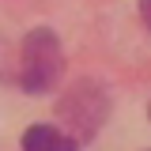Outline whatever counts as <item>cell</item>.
Segmentation results:
<instances>
[{
  "mask_svg": "<svg viewBox=\"0 0 151 151\" xmlns=\"http://www.w3.org/2000/svg\"><path fill=\"white\" fill-rule=\"evenodd\" d=\"M64 72V49L49 27H38L23 38L19 49V87L27 94H45L57 87V79Z\"/></svg>",
  "mask_w": 151,
  "mask_h": 151,
  "instance_id": "1",
  "label": "cell"
},
{
  "mask_svg": "<svg viewBox=\"0 0 151 151\" xmlns=\"http://www.w3.org/2000/svg\"><path fill=\"white\" fill-rule=\"evenodd\" d=\"M60 117L72 125L68 136H91L102 121H106V94L98 91L94 83H79L72 94L60 98Z\"/></svg>",
  "mask_w": 151,
  "mask_h": 151,
  "instance_id": "2",
  "label": "cell"
},
{
  "mask_svg": "<svg viewBox=\"0 0 151 151\" xmlns=\"http://www.w3.org/2000/svg\"><path fill=\"white\" fill-rule=\"evenodd\" d=\"M23 151H79V144L53 125H34L23 136Z\"/></svg>",
  "mask_w": 151,
  "mask_h": 151,
  "instance_id": "3",
  "label": "cell"
},
{
  "mask_svg": "<svg viewBox=\"0 0 151 151\" xmlns=\"http://www.w3.org/2000/svg\"><path fill=\"white\" fill-rule=\"evenodd\" d=\"M140 19L147 23V30H151V0H140Z\"/></svg>",
  "mask_w": 151,
  "mask_h": 151,
  "instance_id": "4",
  "label": "cell"
}]
</instances>
